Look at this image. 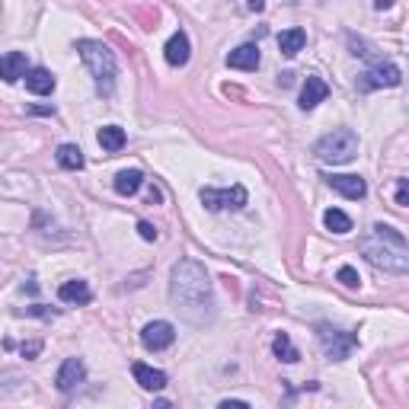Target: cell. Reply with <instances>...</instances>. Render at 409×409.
Segmentation results:
<instances>
[{
    "mask_svg": "<svg viewBox=\"0 0 409 409\" xmlns=\"http://www.w3.org/2000/svg\"><path fill=\"white\" fill-rule=\"evenodd\" d=\"M87 381V365L80 358H68L61 367H58V377H55V384H58V390L61 394H74L80 384Z\"/></svg>",
    "mask_w": 409,
    "mask_h": 409,
    "instance_id": "cell-9",
    "label": "cell"
},
{
    "mask_svg": "<svg viewBox=\"0 0 409 409\" xmlns=\"http://www.w3.org/2000/svg\"><path fill=\"white\" fill-rule=\"evenodd\" d=\"M170 304L182 320L201 326L215 317V288L205 265L195 259H180L170 272Z\"/></svg>",
    "mask_w": 409,
    "mask_h": 409,
    "instance_id": "cell-1",
    "label": "cell"
},
{
    "mask_svg": "<svg viewBox=\"0 0 409 409\" xmlns=\"http://www.w3.org/2000/svg\"><path fill=\"white\" fill-rule=\"evenodd\" d=\"M336 278H339V282L346 284V288H358V284H361L358 272H355L352 265H342V269H339V275H336Z\"/></svg>",
    "mask_w": 409,
    "mask_h": 409,
    "instance_id": "cell-24",
    "label": "cell"
},
{
    "mask_svg": "<svg viewBox=\"0 0 409 409\" xmlns=\"http://www.w3.org/2000/svg\"><path fill=\"white\" fill-rule=\"evenodd\" d=\"M173 342H176V329L167 320H153V323H147L144 329H141V346H144L147 352H163V348H170Z\"/></svg>",
    "mask_w": 409,
    "mask_h": 409,
    "instance_id": "cell-8",
    "label": "cell"
},
{
    "mask_svg": "<svg viewBox=\"0 0 409 409\" xmlns=\"http://www.w3.org/2000/svg\"><path fill=\"white\" fill-rule=\"evenodd\" d=\"M55 74L51 70H45V68H29L26 70V90L29 93H35V96H45V93H51L55 90Z\"/></svg>",
    "mask_w": 409,
    "mask_h": 409,
    "instance_id": "cell-16",
    "label": "cell"
},
{
    "mask_svg": "<svg viewBox=\"0 0 409 409\" xmlns=\"http://www.w3.org/2000/svg\"><path fill=\"white\" fill-rule=\"evenodd\" d=\"M227 68H237V70H256L259 68V49L256 45H240L227 55Z\"/></svg>",
    "mask_w": 409,
    "mask_h": 409,
    "instance_id": "cell-17",
    "label": "cell"
},
{
    "mask_svg": "<svg viewBox=\"0 0 409 409\" xmlns=\"http://www.w3.org/2000/svg\"><path fill=\"white\" fill-rule=\"evenodd\" d=\"M329 96V87H326V80H320V77H307V84H304V90H301V109L304 112H310V109H317L323 99Z\"/></svg>",
    "mask_w": 409,
    "mask_h": 409,
    "instance_id": "cell-11",
    "label": "cell"
},
{
    "mask_svg": "<svg viewBox=\"0 0 409 409\" xmlns=\"http://www.w3.org/2000/svg\"><path fill=\"white\" fill-rule=\"evenodd\" d=\"M163 58H167V64H173V68H182V64L189 61V35L182 32V29L170 35L167 49H163Z\"/></svg>",
    "mask_w": 409,
    "mask_h": 409,
    "instance_id": "cell-15",
    "label": "cell"
},
{
    "mask_svg": "<svg viewBox=\"0 0 409 409\" xmlns=\"http://www.w3.org/2000/svg\"><path fill=\"white\" fill-rule=\"evenodd\" d=\"M272 352H275L282 361H288V365L301 361V352L291 346V336L288 333H275V339H272Z\"/></svg>",
    "mask_w": 409,
    "mask_h": 409,
    "instance_id": "cell-22",
    "label": "cell"
},
{
    "mask_svg": "<svg viewBox=\"0 0 409 409\" xmlns=\"http://www.w3.org/2000/svg\"><path fill=\"white\" fill-rule=\"evenodd\" d=\"M138 234H141V240H157V227H153L151 221H138Z\"/></svg>",
    "mask_w": 409,
    "mask_h": 409,
    "instance_id": "cell-26",
    "label": "cell"
},
{
    "mask_svg": "<svg viewBox=\"0 0 409 409\" xmlns=\"http://www.w3.org/2000/svg\"><path fill=\"white\" fill-rule=\"evenodd\" d=\"M375 7H377V10H387V7H394V0H377Z\"/></svg>",
    "mask_w": 409,
    "mask_h": 409,
    "instance_id": "cell-29",
    "label": "cell"
},
{
    "mask_svg": "<svg viewBox=\"0 0 409 409\" xmlns=\"http://www.w3.org/2000/svg\"><path fill=\"white\" fill-rule=\"evenodd\" d=\"M55 160L61 170H84V151L77 144H61L55 151Z\"/></svg>",
    "mask_w": 409,
    "mask_h": 409,
    "instance_id": "cell-20",
    "label": "cell"
},
{
    "mask_svg": "<svg viewBox=\"0 0 409 409\" xmlns=\"http://www.w3.org/2000/svg\"><path fill=\"white\" fill-rule=\"evenodd\" d=\"M96 141H99V147L103 151H109V153H115V151H122L125 147V128H118V125H106V128H99V134H96Z\"/></svg>",
    "mask_w": 409,
    "mask_h": 409,
    "instance_id": "cell-19",
    "label": "cell"
},
{
    "mask_svg": "<svg viewBox=\"0 0 409 409\" xmlns=\"http://www.w3.org/2000/svg\"><path fill=\"white\" fill-rule=\"evenodd\" d=\"M230 406H243V409H246L250 403H246V400H221V409H230Z\"/></svg>",
    "mask_w": 409,
    "mask_h": 409,
    "instance_id": "cell-28",
    "label": "cell"
},
{
    "mask_svg": "<svg viewBox=\"0 0 409 409\" xmlns=\"http://www.w3.org/2000/svg\"><path fill=\"white\" fill-rule=\"evenodd\" d=\"M141 186H144V173H141V170H122V173L115 176V192L118 195H134Z\"/></svg>",
    "mask_w": 409,
    "mask_h": 409,
    "instance_id": "cell-21",
    "label": "cell"
},
{
    "mask_svg": "<svg viewBox=\"0 0 409 409\" xmlns=\"http://www.w3.org/2000/svg\"><path fill=\"white\" fill-rule=\"evenodd\" d=\"M132 375H134V381L141 384L144 390H163L167 387V375L160 371V367H151V365H144V361H138V365H132Z\"/></svg>",
    "mask_w": 409,
    "mask_h": 409,
    "instance_id": "cell-13",
    "label": "cell"
},
{
    "mask_svg": "<svg viewBox=\"0 0 409 409\" xmlns=\"http://www.w3.org/2000/svg\"><path fill=\"white\" fill-rule=\"evenodd\" d=\"M201 205L208 211H240L246 205V189L243 186H230V189H211L205 186L199 192Z\"/></svg>",
    "mask_w": 409,
    "mask_h": 409,
    "instance_id": "cell-6",
    "label": "cell"
},
{
    "mask_svg": "<svg viewBox=\"0 0 409 409\" xmlns=\"http://www.w3.org/2000/svg\"><path fill=\"white\" fill-rule=\"evenodd\" d=\"M358 250L375 269L394 272V275H406L409 272V246L406 237L390 224H375L365 237L358 240Z\"/></svg>",
    "mask_w": 409,
    "mask_h": 409,
    "instance_id": "cell-2",
    "label": "cell"
},
{
    "mask_svg": "<svg viewBox=\"0 0 409 409\" xmlns=\"http://www.w3.org/2000/svg\"><path fill=\"white\" fill-rule=\"evenodd\" d=\"M313 153H317V160H323V163L342 167V163L355 160V153H358V134H355L352 128H333V132H326L323 138L313 144Z\"/></svg>",
    "mask_w": 409,
    "mask_h": 409,
    "instance_id": "cell-4",
    "label": "cell"
},
{
    "mask_svg": "<svg viewBox=\"0 0 409 409\" xmlns=\"http://www.w3.org/2000/svg\"><path fill=\"white\" fill-rule=\"evenodd\" d=\"M317 342L323 348V355L329 361H346L352 355V348L358 346V336L355 333H346V329H336L329 323H320L317 326Z\"/></svg>",
    "mask_w": 409,
    "mask_h": 409,
    "instance_id": "cell-5",
    "label": "cell"
},
{
    "mask_svg": "<svg viewBox=\"0 0 409 409\" xmlns=\"http://www.w3.org/2000/svg\"><path fill=\"white\" fill-rule=\"evenodd\" d=\"M304 45H307V32L304 29H284L282 35H278V49H282V55L284 58H294V55H301L304 51Z\"/></svg>",
    "mask_w": 409,
    "mask_h": 409,
    "instance_id": "cell-18",
    "label": "cell"
},
{
    "mask_svg": "<svg viewBox=\"0 0 409 409\" xmlns=\"http://www.w3.org/2000/svg\"><path fill=\"white\" fill-rule=\"evenodd\" d=\"M323 224H326V230H333V234H348V230H352V218H348L346 211H339V208L326 211Z\"/></svg>",
    "mask_w": 409,
    "mask_h": 409,
    "instance_id": "cell-23",
    "label": "cell"
},
{
    "mask_svg": "<svg viewBox=\"0 0 409 409\" xmlns=\"http://www.w3.org/2000/svg\"><path fill=\"white\" fill-rule=\"evenodd\" d=\"M326 186L336 189L339 195H346V199H365L367 195V182L361 180V176H352V173H336V176H326Z\"/></svg>",
    "mask_w": 409,
    "mask_h": 409,
    "instance_id": "cell-10",
    "label": "cell"
},
{
    "mask_svg": "<svg viewBox=\"0 0 409 409\" xmlns=\"http://www.w3.org/2000/svg\"><path fill=\"white\" fill-rule=\"evenodd\" d=\"M77 51H80V61L90 68L96 93L99 96H112V90H115V77H118V64H115L112 49L103 45V42H96V39H80V42H77Z\"/></svg>",
    "mask_w": 409,
    "mask_h": 409,
    "instance_id": "cell-3",
    "label": "cell"
},
{
    "mask_svg": "<svg viewBox=\"0 0 409 409\" xmlns=\"http://www.w3.org/2000/svg\"><path fill=\"white\" fill-rule=\"evenodd\" d=\"M403 77H400V68L390 61H377L375 68H367L365 74L358 77V90H381V87H396Z\"/></svg>",
    "mask_w": 409,
    "mask_h": 409,
    "instance_id": "cell-7",
    "label": "cell"
},
{
    "mask_svg": "<svg viewBox=\"0 0 409 409\" xmlns=\"http://www.w3.org/2000/svg\"><path fill=\"white\" fill-rule=\"evenodd\" d=\"M20 352H23V358H35V355L42 352V342H23Z\"/></svg>",
    "mask_w": 409,
    "mask_h": 409,
    "instance_id": "cell-27",
    "label": "cell"
},
{
    "mask_svg": "<svg viewBox=\"0 0 409 409\" xmlns=\"http://www.w3.org/2000/svg\"><path fill=\"white\" fill-rule=\"evenodd\" d=\"M396 205H400V208H406V205H409V182L406 180L396 182Z\"/></svg>",
    "mask_w": 409,
    "mask_h": 409,
    "instance_id": "cell-25",
    "label": "cell"
},
{
    "mask_svg": "<svg viewBox=\"0 0 409 409\" xmlns=\"http://www.w3.org/2000/svg\"><path fill=\"white\" fill-rule=\"evenodd\" d=\"M58 298H61L64 304H90L93 291L84 278H70V282H64L61 288H58Z\"/></svg>",
    "mask_w": 409,
    "mask_h": 409,
    "instance_id": "cell-12",
    "label": "cell"
},
{
    "mask_svg": "<svg viewBox=\"0 0 409 409\" xmlns=\"http://www.w3.org/2000/svg\"><path fill=\"white\" fill-rule=\"evenodd\" d=\"M29 64H26V55L23 51H7V55L0 58V77L7 80V84H16L20 77H26Z\"/></svg>",
    "mask_w": 409,
    "mask_h": 409,
    "instance_id": "cell-14",
    "label": "cell"
}]
</instances>
